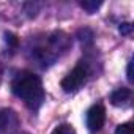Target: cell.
<instances>
[{
    "label": "cell",
    "instance_id": "cell-1",
    "mask_svg": "<svg viewBox=\"0 0 134 134\" xmlns=\"http://www.w3.org/2000/svg\"><path fill=\"white\" fill-rule=\"evenodd\" d=\"M11 90L33 110L40 109L44 101V88L41 79L30 71L18 73L11 82Z\"/></svg>",
    "mask_w": 134,
    "mask_h": 134
},
{
    "label": "cell",
    "instance_id": "cell-2",
    "mask_svg": "<svg viewBox=\"0 0 134 134\" xmlns=\"http://www.w3.org/2000/svg\"><path fill=\"white\" fill-rule=\"evenodd\" d=\"M88 77V68L84 62H79L74 68L66 74L62 81V88L66 92V93H73V92H77L87 81Z\"/></svg>",
    "mask_w": 134,
    "mask_h": 134
},
{
    "label": "cell",
    "instance_id": "cell-3",
    "mask_svg": "<svg viewBox=\"0 0 134 134\" xmlns=\"http://www.w3.org/2000/svg\"><path fill=\"white\" fill-rule=\"evenodd\" d=\"M106 120V109L103 104H93L87 110V126L92 132H96L103 128Z\"/></svg>",
    "mask_w": 134,
    "mask_h": 134
},
{
    "label": "cell",
    "instance_id": "cell-4",
    "mask_svg": "<svg viewBox=\"0 0 134 134\" xmlns=\"http://www.w3.org/2000/svg\"><path fill=\"white\" fill-rule=\"evenodd\" d=\"M19 125V118L11 109H0V134H10Z\"/></svg>",
    "mask_w": 134,
    "mask_h": 134
},
{
    "label": "cell",
    "instance_id": "cell-5",
    "mask_svg": "<svg viewBox=\"0 0 134 134\" xmlns=\"http://www.w3.org/2000/svg\"><path fill=\"white\" fill-rule=\"evenodd\" d=\"M129 98H131V90L121 87V88H117L115 92H112V95H110V103H112L114 106L121 107V106H126V104H128Z\"/></svg>",
    "mask_w": 134,
    "mask_h": 134
},
{
    "label": "cell",
    "instance_id": "cell-6",
    "mask_svg": "<svg viewBox=\"0 0 134 134\" xmlns=\"http://www.w3.org/2000/svg\"><path fill=\"white\" fill-rule=\"evenodd\" d=\"M101 5H103L101 0H85V2H81V7H82L87 13H95Z\"/></svg>",
    "mask_w": 134,
    "mask_h": 134
},
{
    "label": "cell",
    "instance_id": "cell-7",
    "mask_svg": "<svg viewBox=\"0 0 134 134\" xmlns=\"http://www.w3.org/2000/svg\"><path fill=\"white\" fill-rule=\"evenodd\" d=\"M52 134H76V129H74L71 125L63 123V125H58V126L52 131Z\"/></svg>",
    "mask_w": 134,
    "mask_h": 134
},
{
    "label": "cell",
    "instance_id": "cell-8",
    "mask_svg": "<svg viewBox=\"0 0 134 134\" xmlns=\"http://www.w3.org/2000/svg\"><path fill=\"white\" fill-rule=\"evenodd\" d=\"M115 134H132V125L131 123L118 125L117 129H115Z\"/></svg>",
    "mask_w": 134,
    "mask_h": 134
},
{
    "label": "cell",
    "instance_id": "cell-9",
    "mask_svg": "<svg viewBox=\"0 0 134 134\" xmlns=\"http://www.w3.org/2000/svg\"><path fill=\"white\" fill-rule=\"evenodd\" d=\"M131 30H132V25L128 24V22H125V24L120 25V33H121V35H129Z\"/></svg>",
    "mask_w": 134,
    "mask_h": 134
},
{
    "label": "cell",
    "instance_id": "cell-10",
    "mask_svg": "<svg viewBox=\"0 0 134 134\" xmlns=\"http://www.w3.org/2000/svg\"><path fill=\"white\" fill-rule=\"evenodd\" d=\"M128 81H129V82L134 81V77H132V62L128 63Z\"/></svg>",
    "mask_w": 134,
    "mask_h": 134
},
{
    "label": "cell",
    "instance_id": "cell-11",
    "mask_svg": "<svg viewBox=\"0 0 134 134\" xmlns=\"http://www.w3.org/2000/svg\"><path fill=\"white\" fill-rule=\"evenodd\" d=\"M24 134H29V132H24Z\"/></svg>",
    "mask_w": 134,
    "mask_h": 134
}]
</instances>
